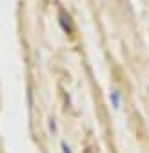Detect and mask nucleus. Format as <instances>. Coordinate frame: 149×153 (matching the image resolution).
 Listing matches in <instances>:
<instances>
[{"mask_svg": "<svg viewBox=\"0 0 149 153\" xmlns=\"http://www.w3.org/2000/svg\"><path fill=\"white\" fill-rule=\"evenodd\" d=\"M60 148H62V153H73V149H71L66 142H62V144H60Z\"/></svg>", "mask_w": 149, "mask_h": 153, "instance_id": "obj_2", "label": "nucleus"}, {"mask_svg": "<svg viewBox=\"0 0 149 153\" xmlns=\"http://www.w3.org/2000/svg\"><path fill=\"white\" fill-rule=\"evenodd\" d=\"M49 128H51V131H53V133L57 131V126H55V119H51V122H49Z\"/></svg>", "mask_w": 149, "mask_h": 153, "instance_id": "obj_3", "label": "nucleus"}, {"mask_svg": "<svg viewBox=\"0 0 149 153\" xmlns=\"http://www.w3.org/2000/svg\"><path fill=\"white\" fill-rule=\"evenodd\" d=\"M109 100H111V106H113L115 109H120V108H122V93H120L118 89H111Z\"/></svg>", "mask_w": 149, "mask_h": 153, "instance_id": "obj_1", "label": "nucleus"}]
</instances>
